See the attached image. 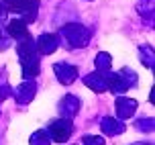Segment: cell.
Masks as SVG:
<instances>
[{"mask_svg":"<svg viewBox=\"0 0 155 145\" xmlns=\"http://www.w3.org/2000/svg\"><path fill=\"white\" fill-rule=\"evenodd\" d=\"M10 31H12V35L21 37V35L25 33V25H23V23H16V21H15V23L10 25Z\"/></svg>","mask_w":155,"mask_h":145,"instance_id":"6da1fadb","label":"cell"}]
</instances>
